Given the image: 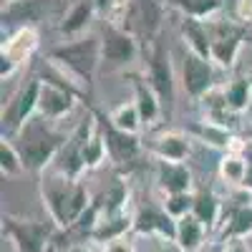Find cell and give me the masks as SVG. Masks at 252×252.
Instances as JSON below:
<instances>
[{"label":"cell","mask_w":252,"mask_h":252,"mask_svg":"<svg viewBox=\"0 0 252 252\" xmlns=\"http://www.w3.org/2000/svg\"><path fill=\"white\" fill-rule=\"evenodd\" d=\"M8 229L20 252H43L51 237V224H38V222H13L10 220Z\"/></svg>","instance_id":"2"},{"label":"cell","mask_w":252,"mask_h":252,"mask_svg":"<svg viewBox=\"0 0 252 252\" xmlns=\"http://www.w3.org/2000/svg\"><path fill=\"white\" fill-rule=\"evenodd\" d=\"M220 31H222V35H215L212 43H209V48H212V56H215L220 63H232L235 51H237V46H240L242 31H237V28H232V26H229V33H227V35H224L227 28H220Z\"/></svg>","instance_id":"8"},{"label":"cell","mask_w":252,"mask_h":252,"mask_svg":"<svg viewBox=\"0 0 252 252\" xmlns=\"http://www.w3.org/2000/svg\"><path fill=\"white\" fill-rule=\"evenodd\" d=\"M247 232H252V207L240 209V212L232 217V224L227 227L224 237H229V240H237V237H242V235H247Z\"/></svg>","instance_id":"15"},{"label":"cell","mask_w":252,"mask_h":252,"mask_svg":"<svg viewBox=\"0 0 252 252\" xmlns=\"http://www.w3.org/2000/svg\"><path fill=\"white\" fill-rule=\"evenodd\" d=\"M189 207H194V202L189 199L187 194H174L169 202H166V215H172V217L182 220V217L189 215Z\"/></svg>","instance_id":"20"},{"label":"cell","mask_w":252,"mask_h":252,"mask_svg":"<svg viewBox=\"0 0 252 252\" xmlns=\"http://www.w3.org/2000/svg\"><path fill=\"white\" fill-rule=\"evenodd\" d=\"M194 217L202 222V224H212L215 220H217V199L212 197V194H207V192H202L197 199H194Z\"/></svg>","instance_id":"13"},{"label":"cell","mask_w":252,"mask_h":252,"mask_svg":"<svg viewBox=\"0 0 252 252\" xmlns=\"http://www.w3.org/2000/svg\"><path fill=\"white\" fill-rule=\"evenodd\" d=\"M136 91H139V114H141L144 119H152V116L157 114V103H154V98L144 91L141 83H136Z\"/></svg>","instance_id":"23"},{"label":"cell","mask_w":252,"mask_h":252,"mask_svg":"<svg viewBox=\"0 0 252 252\" xmlns=\"http://www.w3.org/2000/svg\"><path fill=\"white\" fill-rule=\"evenodd\" d=\"M136 10H139V26H141V31L152 33L157 28V20H159V10L154 5V0H139Z\"/></svg>","instance_id":"16"},{"label":"cell","mask_w":252,"mask_h":252,"mask_svg":"<svg viewBox=\"0 0 252 252\" xmlns=\"http://www.w3.org/2000/svg\"><path fill=\"white\" fill-rule=\"evenodd\" d=\"M0 159H3V169L5 172H15L18 169V161H15V154H13V149L3 141V146H0Z\"/></svg>","instance_id":"27"},{"label":"cell","mask_w":252,"mask_h":252,"mask_svg":"<svg viewBox=\"0 0 252 252\" xmlns=\"http://www.w3.org/2000/svg\"><path fill=\"white\" fill-rule=\"evenodd\" d=\"M89 15H91V5H89V3L78 5V8L71 13V18L66 20V23H63V31H66V33H73V31H78L81 26H86Z\"/></svg>","instance_id":"21"},{"label":"cell","mask_w":252,"mask_h":252,"mask_svg":"<svg viewBox=\"0 0 252 252\" xmlns=\"http://www.w3.org/2000/svg\"><path fill=\"white\" fill-rule=\"evenodd\" d=\"M159 252H184L179 245H177V240H159Z\"/></svg>","instance_id":"29"},{"label":"cell","mask_w":252,"mask_h":252,"mask_svg":"<svg viewBox=\"0 0 252 252\" xmlns=\"http://www.w3.org/2000/svg\"><path fill=\"white\" fill-rule=\"evenodd\" d=\"M103 56L106 61H126L134 56V40L121 33V31H106V38H103Z\"/></svg>","instance_id":"7"},{"label":"cell","mask_w":252,"mask_h":252,"mask_svg":"<svg viewBox=\"0 0 252 252\" xmlns=\"http://www.w3.org/2000/svg\"><path fill=\"white\" fill-rule=\"evenodd\" d=\"M101 159V141L94 139V141H86L83 146V164H96Z\"/></svg>","instance_id":"26"},{"label":"cell","mask_w":252,"mask_h":252,"mask_svg":"<svg viewBox=\"0 0 252 252\" xmlns=\"http://www.w3.org/2000/svg\"><path fill=\"white\" fill-rule=\"evenodd\" d=\"M106 252H134V247H131V242H126V240H111V242H106Z\"/></svg>","instance_id":"28"},{"label":"cell","mask_w":252,"mask_h":252,"mask_svg":"<svg viewBox=\"0 0 252 252\" xmlns=\"http://www.w3.org/2000/svg\"><path fill=\"white\" fill-rule=\"evenodd\" d=\"M40 98V86H38V83H31V86L26 89V94L23 96H20V101H18V119H23L31 109H33V103Z\"/></svg>","instance_id":"22"},{"label":"cell","mask_w":252,"mask_h":252,"mask_svg":"<svg viewBox=\"0 0 252 252\" xmlns=\"http://www.w3.org/2000/svg\"><path fill=\"white\" fill-rule=\"evenodd\" d=\"M209 83H212V71H209L207 61L189 53L184 58V86H187V91L192 96H199L209 89Z\"/></svg>","instance_id":"4"},{"label":"cell","mask_w":252,"mask_h":252,"mask_svg":"<svg viewBox=\"0 0 252 252\" xmlns=\"http://www.w3.org/2000/svg\"><path fill=\"white\" fill-rule=\"evenodd\" d=\"M222 172H224V177H229V179L242 182L247 169L242 166V161H237V159H227V161H224V166H222Z\"/></svg>","instance_id":"25"},{"label":"cell","mask_w":252,"mask_h":252,"mask_svg":"<svg viewBox=\"0 0 252 252\" xmlns=\"http://www.w3.org/2000/svg\"><path fill=\"white\" fill-rule=\"evenodd\" d=\"M242 184L252 189V166H247V172H245V179H242Z\"/></svg>","instance_id":"30"},{"label":"cell","mask_w":252,"mask_h":252,"mask_svg":"<svg viewBox=\"0 0 252 252\" xmlns=\"http://www.w3.org/2000/svg\"><path fill=\"white\" fill-rule=\"evenodd\" d=\"M46 202H48V209H51L56 224H61V227L73 224L86 212V192L81 187H68V184L48 187Z\"/></svg>","instance_id":"1"},{"label":"cell","mask_w":252,"mask_h":252,"mask_svg":"<svg viewBox=\"0 0 252 252\" xmlns=\"http://www.w3.org/2000/svg\"><path fill=\"white\" fill-rule=\"evenodd\" d=\"M116 124L121 126L124 131H134V129H136V111H134L131 106L119 109V114H116Z\"/></svg>","instance_id":"24"},{"label":"cell","mask_w":252,"mask_h":252,"mask_svg":"<svg viewBox=\"0 0 252 252\" xmlns=\"http://www.w3.org/2000/svg\"><path fill=\"white\" fill-rule=\"evenodd\" d=\"M250 101V94H247V81H235L232 86L227 89V103L232 109H245Z\"/></svg>","instance_id":"19"},{"label":"cell","mask_w":252,"mask_h":252,"mask_svg":"<svg viewBox=\"0 0 252 252\" xmlns=\"http://www.w3.org/2000/svg\"><path fill=\"white\" fill-rule=\"evenodd\" d=\"M157 154L169 161H182L189 154V146L182 136H161L157 141Z\"/></svg>","instance_id":"11"},{"label":"cell","mask_w":252,"mask_h":252,"mask_svg":"<svg viewBox=\"0 0 252 252\" xmlns=\"http://www.w3.org/2000/svg\"><path fill=\"white\" fill-rule=\"evenodd\" d=\"M174 3L192 15H207L220 8V0H174Z\"/></svg>","instance_id":"18"},{"label":"cell","mask_w":252,"mask_h":252,"mask_svg":"<svg viewBox=\"0 0 252 252\" xmlns=\"http://www.w3.org/2000/svg\"><path fill=\"white\" fill-rule=\"evenodd\" d=\"M56 58L66 61L73 71H78L81 76H91L94 73V66H96V56H98V43L96 38H89V40H81L76 46H68V48H61L53 53Z\"/></svg>","instance_id":"3"},{"label":"cell","mask_w":252,"mask_h":252,"mask_svg":"<svg viewBox=\"0 0 252 252\" xmlns=\"http://www.w3.org/2000/svg\"><path fill=\"white\" fill-rule=\"evenodd\" d=\"M184 33L189 35V38H192V46L197 48V53L199 56H209V53H212V48H209V43H207V33L197 26V23H192V20H189V23L184 26Z\"/></svg>","instance_id":"17"},{"label":"cell","mask_w":252,"mask_h":252,"mask_svg":"<svg viewBox=\"0 0 252 252\" xmlns=\"http://www.w3.org/2000/svg\"><path fill=\"white\" fill-rule=\"evenodd\" d=\"M40 109H43V114L48 116H58L63 111H68L71 109V96L66 91H61V89H53V86H46L43 91H40Z\"/></svg>","instance_id":"9"},{"label":"cell","mask_w":252,"mask_h":252,"mask_svg":"<svg viewBox=\"0 0 252 252\" xmlns=\"http://www.w3.org/2000/svg\"><path fill=\"white\" fill-rule=\"evenodd\" d=\"M177 245L184 252H194L202 245V222L194 215L177 220Z\"/></svg>","instance_id":"6"},{"label":"cell","mask_w":252,"mask_h":252,"mask_svg":"<svg viewBox=\"0 0 252 252\" xmlns=\"http://www.w3.org/2000/svg\"><path fill=\"white\" fill-rule=\"evenodd\" d=\"M152 73H154V86H157V91H159L164 98H169V96H172V76H169V66L164 63L161 56L154 58Z\"/></svg>","instance_id":"14"},{"label":"cell","mask_w":252,"mask_h":252,"mask_svg":"<svg viewBox=\"0 0 252 252\" xmlns=\"http://www.w3.org/2000/svg\"><path fill=\"white\" fill-rule=\"evenodd\" d=\"M161 184L172 194H184L189 187V172L182 164H164L161 166Z\"/></svg>","instance_id":"10"},{"label":"cell","mask_w":252,"mask_h":252,"mask_svg":"<svg viewBox=\"0 0 252 252\" xmlns=\"http://www.w3.org/2000/svg\"><path fill=\"white\" fill-rule=\"evenodd\" d=\"M109 149H111V154L116 157V159H131L134 157V152H136V141H134V136H129L126 131H114V129H109Z\"/></svg>","instance_id":"12"},{"label":"cell","mask_w":252,"mask_h":252,"mask_svg":"<svg viewBox=\"0 0 252 252\" xmlns=\"http://www.w3.org/2000/svg\"><path fill=\"white\" fill-rule=\"evenodd\" d=\"M139 232H159L164 240H177V224L172 222V215H164L157 212V209H141L136 224H134Z\"/></svg>","instance_id":"5"},{"label":"cell","mask_w":252,"mask_h":252,"mask_svg":"<svg viewBox=\"0 0 252 252\" xmlns=\"http://www.w3.org/2000/svg\"><path fill=\"white\" fill-rule=\"evenodd\" d=\"M250 109H252V106H250Z\"/></svg>","instance_id":"31"}]
</instances>
